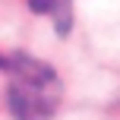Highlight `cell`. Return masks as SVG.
Returning <instances> with one entry per match:
<instances>
[{
    "label": "cell",
    "mask_w": 120,
    "mask_h": 120,
    "mask_svg": "<svg viewBox=\"0 0 120 120\" xmlns=\"http://www.w3.org/2000/svg\"><path fill=\"white\" fill-rule=\"evenodd\" d=\"M10 70V111L16 120H51L60 104V79L48 63L16 54Z\"/></svg>",
    "instance_id": "1"
},
{
    "label": "cell",
    "mask_w": 120,
    "mask_h": 120,
    "mask_svg": "<svg viewBox=\"0 0 120 120\" xmlns=\"http://www.w3.org/2000/svg\"><path fill=\"white\" fill-rule=\"evenodd\" d=\"M29 6L41 16H51L60 35H66L73 25V0H29Z\"/></svg>",
    "instance_id": "2"
}]
</instances>
